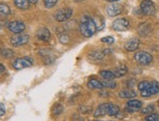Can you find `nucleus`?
Instances as JSON below:
<instances>
[{"instance_id": "f257e3e1", "label": "nucleus", "mask_w": 159, "mask_h": 121, "mask_svg": "<svg viewBox=\"0 0 159 121\" xmlns=\"http://www.w3.org/2000/svg\"><path fill=\"white\" fill-rule=\"evenodd\" d=\"M80 32L84 35L85 37H91L96 33L97 30L96 24L94 22V19L88 15L83 16L81 19V22L79 25Z\"/></svg>"}, {"instance_id": "f03ea898", "label": "nucleus", "mask_w": 159, "mask_h": 121, "mask_svg": "<svg viewBox=\"0 0 159 121\" xmlns=\"http://www.w3.org/2000/svg\"><path fill=\"white\" fill-rule=\"evenodd\" d=\"M30 40V35L25 34V33H18L16 35H14L13 37L10 39V43L14 47H19V46H23L26 44Z\"/></svg>"}, {"instance_id": "7ed1b4c3", "label": "nucleus", "mask_w": 159, "mask_h": 121, "mask_svg": "<svg viewBox=\"0 0 159 121\" xmlns=\"http://www.w3.org/2000/svg\"><path fill=\"white\" fill-rule=\"evenodd\" d=\"M135 60L138 63H140L142 66H148L152 62V56L148 52L140 51V52L136 53Z\"/></svg>"}, {"instance_id": "20e7f679", "label": "nucleus", "mask_w": 159, "mask_h": 121, "mask_svg": "<svg viewBox=\"0 0 159 121\" xmlns=\"http://www.w3.org/2000/svg\"><path fill=\"white\" fill-rule=\"evenodd\" d=\"M141 11L146 16H153L155 14V5L151 0H143L141 3Z\"/></svg>"}, {"instance_id": "39448f33", "label": "nucleus", "mask_w": 159, "mask_h": 121, "mask_svg": "<svg viewBox=\"0 0 159 121\" xmlns=\"http://www.w3.org/2000/svg\"><path fill=\"white\" fill-rule=\"evenodd\" d=\"M73 11L71 8H63L61 10H58L55 14V19L58 22H66V21L70 20L72 16Z\"/></svg>"}, {"instance_id": "423d86ee", "label": "nucleus", "mask_w": 159, "mask_h": 121, "mask_svg": "<svg viewBox=\"0 0 159 121\" xmlns=\"http://www.w3.org/2000/svg\"><path fill=\"white\" fill-rule=\"evenodd\" d=\"M129 27H130V22L125 18L117 19L112 24V28L116 31H125Z\"/></svg>"}, {"instance_id": "0eeeda50", "label": "nucleus", "mask_w": 159, "mask_h": 121, "mask_svg": "<svg viewBox=\"0 0 159 121\" xmlns=\"http://www.w3.org/2000/svg\"><path fill=\"white\" fill-rule=\"evenodd\" d=\"M31 66H32V60L30 58H19L16 59L13 63V67L18 70L30 67Z\"/></svg>"}, {"instance_id": "6e6552de", "label": "nucleus", "mask_w": 159, "mask_h": 121, "mask_svg": "<svg viewBox=\"0 0 159 121\" xmlns=\"http://www.w3.org/2000/svg\"><path fill=\"white\" fill-rule=\"evenodd\" d=\"M123 12V6L118 3H111L107 7V14L109 17L118 16Z\"/></svg>"}, {"instance_id": "1a4fd4ad", "label": "nucleus", "mask_w": 159, "mask_h": 121, "mask_svg": "<svg viewBox=\"0 0 159 121\" xmlns=\"http://www.w3.org/2000/svg\"><path fill=\"white\" fill-rule=\"evenodd\" d=\"M9 30L15 34L18 33H22L25 30V25L20 22V21H14V22H11L8 26Z\"/></svg>"}, {"instance_id": "9d476101", "label": "nucleus", "mask_w": 159, "mask_h": 121, "mask_svg": "<svg viewBox=\"0 0 159 121\" xmlns=\"http://www.w3.org/2000/svg\"><path fill=\"white\" fill-rule=\"evenodd\" d=\"M138 32L141 36H148L152 32V28L148 23H142L138 26Z\"/></svg>"}, {"instance_id": "9b49d317", "label": "nucleus", "mask_w": 159, "mask_h": 121, "mask_svg": "<svg viewBox=\"0 0 159 121\" xmlns=\"http://www.w3.org/2000/svg\"><path fill=\"white\" fill-rule=\"evenodd\" d=\"M109 53V50H96V51H92L91 53H89V58L91 60H101Z\"/></svg>"}, {"instance_id": "f8f14e48", "label": "nucleus", "mask_w": 159, "mask_h": 121, "mask_svg": "<svg viewBox=\"0 0 159 121\" xmlns=\"http://www.w3.org/2000/svg\"><path fill=\"white\" fill-rule=\"evenodd\" d=\"M37 38L40 39L41 41H49L51 39V32L50 30L46 27H42L37 31Z\"/></svg>"}, {"instance_id": "ddd939ff", "label": "nucleus", "mask_w": 159, "mask_h": 121, "mask_svg": "<svg viewBox=\"0 0 159 121\" xmlns=\"http://www.w3.org/2000/svg\"><path fill=\"white\" fill-rule=\"evenodd\" d=\"M140 44H141V42L139 39H137V38L130 39L125 43V49L129 52H133V51H136V50L139 48Z\"/></svg>"}, {"instance_id": "4468645a", "label": "nucleus", "mask_w": 159, "mask_h": 121, "mask_svg": "<svg viewBox=\"0 0 159 121\" xmlns=\"http://www.w3.org/2000/svg\"><path fill=\"white\" fill-rule=\"evenodd\" d=\"M142 102L139 101V100H130V101L127 103V109L131 112L137 111L142 109Z\"/></svg>"}, {"instance_id": "2eb2a0df", "label": "nucleus", "mask_w": 159, "mask_h": 121, "mask_svg": "<svg viewBox=\"0 0 159 121\" xmlns=\"http://www.w3.org/2000/svg\"><path fill=\"white\" fill-rule=\"evenodd\" d=\"M106 114H107V104H102L101 105H99L94 113L95 117L103 116Z\"/></svg>"}, {"instance_id": "dca6fc26", "label": "nucleus", "mask_w": 159, "mask_h": 121, "mask_svg": "<svg viewBox=\"0 0 159 121\" xmlns=\"http://www.w3.org/2000/svg\"><path fill=\"white\" fill-rule=\"evenodd\" d=\"M136 96H137L136 92L133 91V90H131V89L122 90V91H120V93H119V97L123 98V99H132V98H134Z\"/></svg>"}, {"instance_id": "f3484780", "label": "nucleus", "mask_w": 159, "mask_h": 121, "mask_svg": "<svg viewBox=\"0 0 159 121\" xmlns=\"http://www.w3.org/2000/svg\"><path fill=\"white\" fill-rule=\"evenodd\" d=\"M16 7L20 10H26L30 8V1L29 0H14Z\"/></svg>"}, {"instance_id": "a211bd4d", "label": "nucleus", "mask_w": 159, "mask_h": 121, "mask_svg": "<svg viewBox=\"0 0 159 121\" xmlns=\"http://www.w3.org/2000/svg\"><path fill=\"white\" fill-rule=\"evenodd\" d=\"M120 109L116 105L113 104H107V114L110 116H115L119 113Z\"/></svg>"}, {"instance_id": "6ab92c4d", "label": "nucleus", "mask_w": 159, "mask_h": 121, "mask_svg": "<svg viewBox=\"0 0 159 121\" xmlns=\"http://www.w3.org/2000/svg\"><path fill=\"white\" fill-rule=\"evenodd\" d=\"M127 72H128V68L125 66H119V67H117L114 69V72H113L115 77H122V76L125 75Z\"/></svg>"}, {"instance_id": "aec40b11", "label": "nucleus", "mask_w": 159, "mask_h": 121, "mask_svg": "<svg viewBox=\"0 0 159 121\" xmlns=\"http://www.w3.org/2000/svg\"><path fill=\"white\" fill-rule=\"evenodd\" d=\"M88 87L90 89H99L102 90L103 88V85L102 83V81H99L97 79H91L88 82Z\"/></svg>"}, {"instance_id": "412c9836", "label": "nucleus", "mask_w": 159, "mask_h": 121, "mask_svg": "<svg viewBox=\"0 0 159 121\" xmlns=\"http://www.w3.org/2000/svg\"><path fill=\"white\" fill-rule=\"evenodd\" d=\"M11 14V9L5 3H0V17H7Z\"/></svg>"}, {"instance_id": "4be33fe9", "label": "nucleus", "mask_w": 159, "mask_h": 121, "mask_svg": "<svg viewBox=\"0 0 159 121\" xmlns=\"http://www.w3.org/2000/svg\"><path fill=\"white\" fill-rule=\"evenodd\" d=\"M148 90H149V93H150L151 96L158 94V93H159V83H158L157 81H152V82H150Z\"/></svg>"}, {"instance_id": "5701e85b", "label": "nucleus", "mask_w": 159, "mask_h": 121, "mask_svg": "<svg viewBox=\"0 0 159 121\" xmlns=\"http://www.w3.org/2000/svg\"><path fill=\"white\" fill-rule=\"evenodd\" d=\"M103 87L106 88H109V89H114L116 88V82L114 81V79H105L103 81H102Z\"/></svg>"}, {"instance_id": "b1692460", "label": "nucleus", "mask_w": 159, "mask_h": 121, "mask_svg": "<svg viewBox=\"0 0 159 121\" xmlns=\"http://www.w3.org/2000/svg\"><path fill=\"white\" fill-rule=\"evenodd\" d=\"M100 74L102 78H105V79H114L115 78V75L111 70H102Z\"/></svg>"}, {"instance_id": "393cba45", "label": "nucleus", "mask_w": 159, "mask_h": 121, "mask_svg": "<svg viewBox=\"0 0 159 121\" xmlns=\"http://www.w3.org/2000/svg\"><path fill=\"white\" fill-rule=\"evenodd\" d=\"M63 110H64V106L60 104H57V105H54V108L52 109V113H53L54 116H58L61 114V112H63Z\"/></svg>"}, {"instance_id": "a878e982", "label": "nucleus", "mask_w": 159, "mask_h": 121, "mask_svg": "<svg viewBox=\"0 0 159 121\" xmlns=\"http://www.w3.org/2000/svg\"><path fill=\"white\" fill-rule=\"evenodd\" d=\"M1 55H2V57H4V58H11V57L14 56V52L11 49L4 48L1 50Z\"/></svg>"}, {"instance_id": "bb28decb", "label": "nucleus", "mask_w": 159, "mask_h": 121, "mask_svg": "<svg viewBox=\"0 0 159 121\" xmlns=\"http://www.w3.org/2000/svg\"><path fill=\"white\" fill-rule=\"evenodd\" d=\"M94 22L96 24V26H97V30H102V28L105 26V24H103V20L99 16V18L97 17L96 19H94Z\"/></svg>"}, {"instance_id": "cd10ccee", "label": "nucleus", "mask_w": 159, "mask_h": 121, "mask_svg": "<svg viewBox=\"0 0 159 121\" xmlns=\"http://www.w3.org/2000/svg\"><path fill=\"white\" fill-rule=\"evenodd\" d=\"M59 40H60L61 43L66 44V43H68V41H70V36H68V35L66 34V33H63V34H61L59 36Z\"/></svg>"}, {"instance_id": "c85d7f7f", "label": "nucleus", "mask_w": 159, "mask_h": 121, "mask_svg": "<svg viewBox=\"0 0 159 121\" xmlns=\"http://www.w3.org/2000/svg\"><path fill=\"white\" fill-rule=\"evenodd\" d=\"M149 84L150 83L148 81H142L138 84V88H139L140 91H143V90H146L149 87Z\"/></svg>"}, {"instance_id": "c756f323", "label": "nucleus", "mask_w": 159, "mask_h": 121, "mask_svg": "<svg viewBox=\"0 0 159 121\" xmlns=\"http://www.w3.org/2000/svg\"><path fill=\"white\" fill-rule=\"evenodd\" d=\"M58 3V0H44V5L46 8H52Z\"/></svg>"}, {"instance_id": "7c9ffc66", "label": "nucleus", "mask_w": 159, "mask_h": 121, "mask_svg": "<svg viewBox=\"0 0 159 121\" xmlns=\"http://www.w3.org/2000/svg\"><path fill=\"white\" fill-rule=\"evenodd\" d=\"M146 121H159V115L156 113H151L146 117Z\"/></svg>"}, {"instance_id": "2f4dec72", "label": "nucleus", "mask_w": 159, "mask_h": 121, "mask_svg": "<svg viewBox=\"0 0 159 121\" xmlns=\"http://www.w3.org/2000/svg\"><path fill=\"white\" fill-rule=\"evenodd\" d=\"M153 110H154V106L150 105L147 106L144 109H143L142 112L143 113V114H151V113L153 112Z\"/></svg>"}, {"instance_id": "473e14b6", "label": "nucleus", "mask_w": 159, "mask_h": 121, "mask_svg": "<svg viewBox=\"0 0 159 121\" xmlns=\"http://www.w3.org/2000/svg\"><path fill=\"white\" fill-rule=\"evenodd\" d=\"M102 42L103 43H107V44H112L114 42V38L112 36H106V37H102Z\"/></svg>"}, {"instance_id": "72a5a7b5", "label": "nucleus", "mask_w": 159, "mask_h": 121, "mask_svg": "<svg viewBox=\"0 0 159 121\" xmlns=\"http://www.w3.org/2000/svg\"><path fill=\"white\" fill-rule=\"evenodd\" d=\"M6 112V109H5V105L4 104L0 103V116H3Z\"/></svg>"}, {"instance_id": "f704fd0d", "label": "nucleus", "mask_w": 159, "mask_h": 121, "mask_svg": "<svg viewBox=\"0 0 159 121\" xmlns=\"http://www.w3.org/2000/svg\"><path fill=\"white\" fill-rule=\"evenodd\" d=\"M135 83H136V80L135 79H132V80H129L127 82V85H128V87H134Z\"/></svg>"}, {"instance_id": "c9c22d12", "label": "nucleus", "mask_w": 159, "mask_h": 121, "mask_svg": "<svg viewBox=\"0 0 159 121\" xmlns=\"http://www.w3.org/2000/svg\"><path fill=\"white\" fill-rule=\"evenodd\" d=\"M4 72H5V67H4L3 65H1V63H0V75L3 74Z\"/></svg>"}, {"instance_id": "e433bc0d", "label": "nucleus", "mask_w": 159, "mask_h": 121, "mask_svg": "<svg viewBox=\"0 0 159 121\" xmlns=\"http://www.w3.org/2000/svg\"><path fill=\"white\" fill-rule=\"evenodd\" d=\"M29 1H30V3H33V4H35V3H37V1H38V0H29Z\"/></svg>"}, {"instance_id": "4c0bfd02", "label": "nucleus", "mask_w": 159, "mask_h": 121, "mask_svg": "<svg viewBox=\"0 0 159 121\" xmlns=\"http://www.w3.org/2000/svg\"><path fill=\"white\" fill-rule=\"evenodd\" d=\"M107 2H110V3H114V2H117L118 0H107Z\"/></svg>"}, {"instance_id": "58836bf2", "label": "nucleus", "mask_w": 159, "mask_h": 121, "mask_svg": "<svg viewBox=\"0 0 159 121\" xmlns=\"http://www.w3.org/2000/svg\"><path fill=\"white\" fill-rule=\"evenodd\" d=\"M75 2H81V1H84V0H74Z\"/></svg>"}, {"instance_id": "ea45409f", "label": "nucleus", "mask_w": 159, "mask_h": 121, "mask_svg": "<svg viewBox=\"0 0 159 121\" xmlns=\"http://www.w3.org/2000/svg\"><path fill=\"white\" fill-rule=\"evenodd\" d=\"M95 121H99V120H95Z\"/></svg>"}]
</instances>
